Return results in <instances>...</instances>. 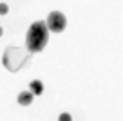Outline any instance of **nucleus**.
<instances>
[{"instance_id":"obj_6","label":"nucleus","mask_w":123,"mask_h":121,"mask_svg":"<svg viewBox=\"0 0 123 121\" xmlns=\"http://www.w3.org/2000/svg\"><path fill=\"white\" fill-rule=\"evenodd\" d=\"M7 11H9V7L6 4H0V15H7Z\"/></svg>"},{"instance_id":"obj_5","label":"nucleus","mask_w":123,"mask_h":121,"mask_svg":"<svg viewBox=\"0 0 123 121\" xmlns=\"http://www.w3.org/2000/svg\"><path fill=\"white\" fill-rule=\"evenodd\" d=\"M58 121H73V117H71V114L63 112V114H60V117H58Z\"/></svg>"},{"instance_id":"obj_4","label":"nucleus","mask_w":123,"mask_h":121,"mask_svg":"<svg viewBox=\"0 0 123 121\" xmlns=\"http://www.w3.org/2000/svg\"><path fill=\"white\" fill-rule=\"evenodd\" d=\"M29 91L33 92L35 96H40V94L43 92V85H42V81H38V79L31 81V83H29Z\"/></svg>"},{"instance_id":"obj_2","label":"nucleus","mask_w":123,"mask_h":121,"mask_svg":"<svg viewBox=\"0 0 123 121\" xmlns=\"http://www.w3.org/2000/svg\"><path fill=\"white\" fill-rule=\"evenodd\" d=\"M45 24H47V29L49 31H53V33H62V31L65 29V25H67V18H65L63 13L53 11V13H49Z\"/></svg>"},{"instance_id":"obj_1","label":"nucleus","mask_w":123,"mask_h":121,"mask_svg":"<svg viewBox=\"0 0 123 121\" xmlns=\"http://www.w3.org/2000/svg\"><path fill=\"white\" fill-rule=\"evenodd\" d=\"M49 40V29L45 22H35L31 24L25 34V47L31 53H40L47 45Z\"/></svg>"},{"instance_id":"obj_3","label":"nucleus","mask_w":123,"mask_h":121,"mask_svg":"<svg viewBox=\"0 0 123 121\" xmlns=\"http://www.w3.org/2000/svg\"><path fill=\"white\" fill-rule=\"evenodd\" d=\"M33 96H35V94H33L31 91H25V92H20L16 99H18V103H20L22 107H27V105H31V103H33Z\"/></svg>"},{"instance_id":"obj_7","label":"nucleus","mask_w":123,"mask_h":121,"mask_svg":"<svg viewBox=\"0 0 123 121\" xmlns=\"http://www.w3.org/2000/svg\"><path fill=\"white\" fill-rule=\"evenodd\" d=\"M0 36H2V27H0Z\"/></svg>"}]
</instances>
